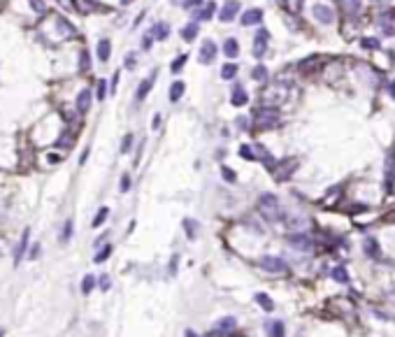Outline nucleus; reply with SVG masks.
I'll use <instances>...</instances> for the list:
<instances>
[{"label":"nucleus","instance_id":"nucleus-1","mask_svg":"<svg viewBox=\"0 0 395 337\" xmlns=\"http://www.w3.org/2000/svg\"><path fill=\"white\" fill-rule=\"evenodd\" d=\"M258 212L263 214V219H268V221H279L282 219V205L277 200V196L272 193H263L258 198Z\"/></svg>","mask_w":395,"mask_h":337},{"label":"nucleus","instance_id":"nucleus-2","mask_svg":"<svg viewBox=\"0 0 395 337\" xmlns=\"http://www.w3.org/2000/svg\"><path fill=\"white\" fill-rule=\"evenodd\" d=\"M254 126L258 130H270L279 126V112L277 107H258L254 112Z\"/></svg>","mask_w":395,"mask_h":337},{"label":"nucleus","instance_id":"nucleus-3","mask_svg":"<svg viewBox=\"0 0 395 337\" xmlns=\"http://www.w3.org/2000/svg\"><path fill=\"white\" fill-rule=\"evenodd\" d=\"M295 168H298V158H284L282 163H277L272 172H275V177L279 182H286L288 177L295 172Z\"/></svg>","mask_w":395,"mask_h":337},{"label":"nucleus","instance_id":"nucleus-4","mask_svg":"<svg viewBox=\"0 0 395 337\" xmlns=\"http://www.w3.org/2000/svg\"><path fill=\"white\" fill-rule=\"evenodd\" d=\"M312 14H314V19L319 21V23H323V26H328V23L335 21V9L328 5H321V2L312 7Z\"/></svg>","mask_w":395,"mask_h":337},{"label":"nucleus","instance_id":"nucleus-5","mask_svg":"<svg viewBox=\"0 0 395 337\" xmlns=\"http://www.w3.org/2000/svg\"><path fill=\"white\" fill-rule=\"evenodd\" d=\"M268 42H270V33L265 30V28H261L254 37V56L256 58H263V56H265V51H268Z\"/></svg>","mask_w":395,"mask_h":337},{"label":"nucleus","instance_id":"nucleus-6","mask_svg":"<svg viewBox=\"0 0 395 337\" xmlns=\"http://www.w3.org/2000/svg\"><path fill=\"white\" fill-rule=\"evenodd\" d=\"M258 265H261L265 272H286V263H284L279 256H263L261 261H258Z\"/></svg>","mask_w":395,"mask_h":337},{"label":"nucleus","instance_id":"nucleus-7","mask_svg":"<svg viewBox=\"0 0 395 337\" xmlns=\"http://www.w3.org/2000/svg\"><path fill=\"white\" fill-rule=\"evenodd\" d=\"M216 58V44L212 40H205L200 47V56H198V61L202 63V65H209V63H214Z\"/></svg>","mask_w":395,"mask_h":337},{"label":"nucleus","instance_id":"nucleus-8","mask_svg":"<svg viewBox=\"0 0 395 337\" xmlns=\"http://www.w3.org/2000/svg\"><path fill=\"white\" fill-rule=\"evenodd\" d=\"M261 21H263V9L261 7H251V9H247V12H242L240 23L242 26H258Z\"/></svg>","mask_w":395,"mask_h":337},{"label":"nucleus","instance_id":"nucleus-9","mask_svg":"<svg viewBox=\"0 0 395 337\" xmlns=\"http://www.w3.org/2000/svg\"><path fill=\"white\" fill-rule=\"evenodd\" d=\"M237 12H240V2H237V0H228L226 5L219 9V19H221L223 23H228V21H233L235 16H237Z\"/></svg>","mask_w":395,"mask_h":337},{"label":"nucleus","instance_id":"nucleus-10","mask_svg":"<svg viewBox=\"0 0 395 337\" xmlns=\"http://www.w3.org/2000/svg\"><path fill=\"white\" fill-rule=\"evenodd\" d=\"M154 84H156V70L151 74H149L147 79H142L140 81V86H137V93H135V98H137V102H142L144 98L149 95V91L154 88Z\"/></svg>","mask_w":395,"mask_h":337},{"label":"nucleus","instance_id":"nucleus-11","mask_svg":"<svg viewBox=\"0 0 395 337\" xmlns=\"http://www.w3.org/2000/svg\"><path fill=\"white\" fill-rule=\"evenodd\" d=\"M91 100H93V95H91V91H88V88L79 91L77 100H74V107H77V112H79V114H86L88 107H91Z\"/></svg>","mask_w":395,"mask_h":337},{"label":"nucleus","instance_id":"nucleus-12","mask_svg":"<svg viewBox=\"0 0 395 337\" xmlns=\"http://www.w3.org/2000/svg\"><path fill=\"white\" fill-rule=\"evenodd\" d=\"M149 35H151L154 40H165V37L170 35V23H168V21H158V23H154V26H151Z\"/></svg>","mask_w":395,"mask_h":337},{"label":"nucleus","instance_id":"nucleus-13","mask_svg":"<svg viewBox=\"0 0 395 337\" xmlns=\"http://www.w3.org/2000/svg\"><path fill=\"white\" fill-rule=\"evenodd\" d=\"M28 237H30V230H23V235H21V242L16 244V249H14V265L21 263V258H23V254H26L28 249Z\"/></svg>","mask_w":395,"mask_h":337},{"label":"nucleus","instance_id":"nucleus-14","mask_svg":"<svg viewBox=\"0 0 395 337\" xmlns=\"http://www.w3.org/2000/svg\"><path fill=\"white\" fill-rule=\"evenodd\" d=\"M288 244H291L293 249H300V251L312 249V240H309L307 235H291L288 237Z\"/></svg>","mask_w":395,"mask_h":337},{"label":"nucleus","instance_id":"nucleus-15","mask_svg":"<svg viewBox=\"0 0 395 337\" xmlns=\"http://www.w3.org/2000/svg\"><path fill=\"white\" fill-rule=\"evenodd\" d=\"M230 102H233L235 107H244V105L249 102V93L240 86V84H237V86L233 88V98H230Z\"/></svg>","mask_w":395,"mask_h":337},{"label":"nucleus","instance_id":"nucleus-16","mask_svg":"<svg viewBox=\"0 0 395 337\" xmlns=\"http://www.w3.org/2000/svg\"><path fill=\"white\" fill-rule=\"evenodd\" d=\"M109 54H112V42L109 40H100L98 44H95V56H98V61H107Z\"/></svg>","mask_w":395,"mask_h":337},{"label":"nucleus","instance_id":"nucleus-17","mask_svg":"<svg viewBox=\"0 0 395 337\" xmlns=\"http://www.w3.org/2000/svg\"><path fill=\"white\" fill-rule=\"evenodd\" d=\"M214 12H216V2H207L205 7H200V9L195 12V21H209L214 16Z\"/></svg>","mask_w":395,"mask_h":337},{"label":"nucleus","instance_id":"nucleus-18","mask_svg":"<svg viewBox=\"0 0 395 337\" xmlns=\"http://www.w3.org/2000/svg\"><path fill=\"white\" fill-rule=\"evenodd\" d=\"M184 91H186V86H184V81H172L170 84V88H168V98H170V102H177L184 95Z\"/></svg>","mask_w":395,"mask_h":337},{"label":"nucleus","instance_id":"nucleus-19","mask_svg":"<svg viewBox=\"0 0 395 337\" xmlns=\"http://www.w3.org/2000/svg\"><path fill=\"white\" fill-rule=\"evenodd\" d=\"M223 54H226V58H237V54H240V44H237L235 37H228V40L223 42Z\"/></svg>","mask_w":395,"mask_h":337},{"label":"nucleus","instance_id":"nucleus-20","mask_svg":"<svg viewBox=\"0 0 395 337\" xmlns=\"http://www.w3.org/2000/svg\"><path fill=\"white\" fill-rule=\"evenodd\" d=\"M195 35H198V21H191V23H186V26L181 28V40L184 42L195 40Z\"/></svg>","mask_w":395,"mask_h":337},{"label":"nucleus","instance_id":"nucleus-21","mask_svg":"<svg viewBox=\"0 0 395 337\" xmlns=\"http://www.w3.org/2000/svg\"><path fill=\"white\" fill-rule=\"evenodd\" d=\"M235 326H237V321H235L233 317H226V319H221V321L216 324V333H221V335H226V333H233Z\"/></svg>","mask_w":395,"mask_h":337},{"label":"nucleus","instance_id":"nucleus-22","mask_svg":"<svg viewBox=\"0 0 395 337\" xmlns=\"http://www.w3.org/2000/svg\"><path fill=\"white\" fill-rule=\"evenodd\" d=\"M72 7L79 14H91L95 9V2L93 0H72Z\"/></svg>","mask_w":395,"mask_h":337},{"label":"nucleus","instance_id":"nucleus-23","mask_svg":"<svg viewBox=\"0 0 395 337\" xmlns=\"http://www.w3.org/2000/svg\"><path fill=\"white\" fill-rule=\"evenodd\" d=\"M340 2H342V9H344L347 16H356V14L361 12V2H358V0H340Z\"/></svg>","mask_w":395,"mask_h":337},{"label":"nucleus","instance_id":"nucleus-24","mask_svg":"<svg viewBox=\"0 0 395 337\" xmlns=\"http://www.w3.org/2000/svg\"><path fill=\"white\" fill-rule=\"evenodd\" d=\"M251 77H254L256 81H268V67L263 65V63H258V65L251 70Z\"/></svg>","mask_w":395,"mask_h":337},{"label":"nucleus","instance_id":"nucleus-25","mask_svg":"<svg viewBox=\"0 0 395 337\" xmlns=\"http://www.w3.org/2000/svg\"><path fill=\"white\" fill-rule=\"evenodd\" d=\"M107 216H109V209H107V207H100V209H98V214L93 216L91 226H93V228H100L102 223H105V219H107Z\"/></svg>","mask_w":395,"mask_h":337},{"label":"nucleus","instance_id":"nucleus-26","mask_svg":"<svg viewBox=\"0 0 395 337\" xmlns=\"http://www.w3.org/2000/svg\"><path fill=\"white\" fill-rule=\"evenodd\" d=\"M256 303L261 305V307H263L265 312H272V310H275V303H272V300H270V298L265 296V293H256Z\"/></svg>","mask_w":395,"mask_h":337},{"label":"nucleus","instance_id":"nucleus-27","mask_svg":"<svg viewBox=\"0 0 395 337\" xmlns=\"http://www.w3.org/2000/svg\"><path fill=\"white\" fill-rule=\"evenodd\" d=\"M316 65H319V56H309L307 61L300 63V70H302V72H314Z\"/></svg>","mask_w":395,"mask_h":337},{"label":"nucleus","instance_id":"nucleus-28","mask_svg":"<svg viewBox=\"0 0 395 337\" xmlns=\"http://www.w3.org/2000/svg\"><path fill=\"white\" fill-rule=\"evenodd\" d=\"M268 331H270V337H284V324L282 321H270Z\"/></svg>","mask_w":395,"mask_h":337},{"label":"nucleus","instance_id":"nucleus-29","mask_svg":"<svg viewBox=\"0 0 395 337\" xmlns=\"http://www.w3.org/2000/svg\"><path fill=\"white\" fill-rule=\"evenodd\" d=\"M221 77L223 79H235V77H237V65H235V63H226V65L221 67Z\"/></svg>","mask_w":395,"mask_h":337},{"label":"nucleus","instance_id":"nucleus-30","mask_svg":"<svg viewBox=\"0 0 395 337\" xmlns=\"http://www.w3.org/2000/svg\"><path fill=\"white\" fill-rule=\"evenodd\" d=\"M330 275H333V279H335V282H340V284H347V282H349V272H347L344 268H342V265L333 270Z\"/></svg>","mask_w":395,"mask_h":337},{"label":"nucleus","instance_id":"nucleus-31","mask_svg":"<svg viewBox=\"0 0 395 337\" xmlns=\"http://www.w3.org/2000/svg\"><path fill=\"white\" fill-rule=\"evenodd\" d=\"M93 286H95V277L93 275H86V277H84V282H81V293H84V296H88V293L93 291Z\"/></svg>","mask_w":395,"mask_h":337},{"label":"nucleus","instance_id":"nucleus-32","mask_svg":"<svg viewBox=\"0 0 395 337\" xmlns=\"http://www.w3.org/2000/svg\"><path fill=\"white\" fill-rule=\"evenodd\" d=\"M363 249H365V254H368V256H377V254H379V247H377V242L372 240V237H368V240H365Z\"/></svg>","mask_w":395,"mask_h":337},{"label":"nucleus","instance_id":"nucleus-33","mask_svg":"<svg viewBox=\"0 0 395 337\" xmlns=\"http://www.w3.org/2000/svg\"><path fill=\"white\" fill-rule=\"evenodd\" d=\"M56 28H60V30H63L65 35H74V28L70 26V23H67V19H63V16H58V19H56Z\"/></svg>","mask_w":395,"mask_h":337},{"label":"nucleus","instance_id":"nucleus-34","mask_svg":"<svg viewBox=\"0 0 395 337\" xmlns=\"http://www.w3.org/2000/svg\"><path fill=\"white\" fill-rule=\"evenodd\" d=\"M184 230H186L188 237H195V233H198V223H195L193 219H184Z\"/></svg>","mask_w":395,"mask_h":337},{"label":"nucleus","instance_id":"nucleus-35","mask_svg":"<svg viewBox=\"0 0 395 337\" xmlns=\"http://www.w3.org/2000/svg\"><path fill=\"white\" fill-rule=\"evenodd\" d=\"M133 142H135L133 133H128L126 137H123V142H121V154H128V151H130V147H133Z\"/></svg>","mask_w":395,"mask_h":337},{"label":"nucleus","instance_id":"nucleus-36","mask_svg":"<svg viewBox=\"0 0 395 337\" xmlns=\"http://www.w3.org/2000/svg\"><path fill=\"white\" fill-rule=\"evenodd\" d=\"M109 254H112V247H102L100 251H98V254H95V263H105V261H107V256Z\"/></svg>","mask_w":395,"mask_h":337},{"label":"nucleus","instance_id":"nucleus-37","mask_svg":"<svg viewBox=\"0 0 395 337\" xmlns=\"http://www.w3.org/2000/svg\"><path fill=\"white\" fill-rule=\"evenodd\" d=\"M240 156H242V158H247V161H254V158H256L254 149L249 147V144H242V147H240Z\"/></svg>","mask_w":395,"mask_h":337},{"label":"nucleus","instance_id":"nucleus-38","mask_svg":"<svg viewBox=\"0 0 395 337\" xmlns=\"http://www.w3.org/2000/svg\"><path fill=\"white\" fill-rule=\"evenodd\" d=\"M186 61H188V56H184V54L177 56V61H174L172 65H170V70H172V72H179V70L184 67V63H186Z\"/></svg>","mask_w":395,"mask_h":337},{"label":"nucleus","instance_id":"nucleus-39","mask_svg":"<svg viewBox=\"0 0 395 337\" xmlns=\"http://www.w3.org/2000/svg\"><path fill=\"white\" fill-rule=\"evenodd\" d=\"M88 65H91V58H88V51L84 49V51H81V58H79V70L84 72V70H88Z\"/></svg>","mask_w":395,"mask_h":337},{"label":"nucleus","instance_id":"nucleus-40","mask_svg":"<svg viewBox=\"0 0 395 337\" xmlns=\"http://www.w3.org/2000/svg\"><path fill=\"white\" fill-rule=\"evenodd\" d=\"M95 98H98V100H105V98H107V84H105V81H98V95H95Z\"/></svg>","mask_w":395,"mask_h":337},{"label":"nucleus","instance_id":"nucleus-41","mask_svg":"<svg viewBox=\"0 0 395 337\" xmlns=\"http://www.w3.org/2000/svg\"><path fill=\"white\" fill-rule=\"evenodd\" d=\"M365 49H379V42H377V37H365V40L361 42Z\"/></svg>","mask_w":395,"mask_h":337},{"label":"nucleus","instance_id":"nucleus-42","mask_svg":"<svg viewBox=\"0 0 395 337\" xmlns=\"http://www.w3.org/2000/svg\"><path fill=\"white\" fill-rule=\"evenodd\" d=\"M30 7H33L35 12H40V14H44V12H47V5H44L42 0H30Z\"/></svg>","mask_w":395,"mask_h":337},{"label":"nucleus","instance_id":"nucleus-43","mask_svg":"<svg viewBox=\"0 0 395 337\" xmlns=\"http://www.w3.org/2000/svg\"><path fill=\"white\" fill-rule=\"evenodd\" d=\"M123 65H126L128 70H133V67L137 65V58H135V54H126V61H123Z\"/></svg>","mask_w":395,"mask_h":337},{"label":"nucleus","instance_id":"nucleus-44","mask_svg":"<svg viewBox=\"0 0 395 337\" xmlns=\"http://www.w3.org/2000/svg\"><path fill=\"white\" fill-rule=\"evenodd\" d=\"M221 175H223V179H228V182H235V179H237V177H235V172L230 168H226V165H223L221 168Z\"/></svg>","mask_w":395,"mask_h":337},{"label":"nucleus","instance_id":"nucleus-45","mask_svg":"<svg viewBox=\"0 0 395 337\" xmlns=\"http://www.w3.org/2000/svg\"><path fill=\"white\" fill-rule=\"evenodd\" d=\"M202 0H184V2H181V7H184V9H195V7L200 5Z\"/></svg>","mask_w":395,"mask_h":337},{"label":"nucleus","instance_id":"nucleus-46","mask_svg":"<svg viewBox=\"0 0 395 337\" xmlns=\"http://www.w3.org/2000/svg\"><path fill=\"white\" fill-rule=\"evenodd\" d=\"M70 235H72V221H67L65 228H63V242H67V240H70Z\"/></svg>","mask_w":395,"mask_h":337},{"label":"nucleus","instance_id":"nucleus-47","mask_svg":"<svg viewBox=\"0 0 395 337\" xmlns=\"http://www.w3.org/2000/svg\"><path fill=\"white\" fill-rule=\"evenodd\" d=\"M128 189H130V175H123V177H121V191L126 193Z\"/></svg>","mask_w":395,"mask_h":337},{"label":"nucleus","instance_id":"nucleus-48","mask_svg":"<svg viewBox=\"0 0 395 337\" xmlns=\"http://www.w3.org/2000/svg\"><path fill=\"white\" fill-rule=\"evenodd\" d=\"M151 42H154V37L147 33L144 37H142V49H149V47H151Z\"/></svg>","mask_w":395,"mask_h":337},{"label":"nucleus","instance_id":"nucleus-49","mask_svg":"<svg viewBox=\"0 0 395 337\" xmlns=\"http://www.w3.org/2000/svg\"><path fill=\"white\" fill-rule=\"evenodd\" d=\"M100 289H102V291H107V289H109V277H107V275H102V277H100Z\"/></svg>","mask_w":395,"mask_h":337},{"label":"nucleus","instance_id":"nucleus-50","mask_svg":"<svg viewBox=\"0 0 395 337\" xmlns=\"http://www.w3.org/2000/svg\"><path fill=\"white\" fill-rule=\"evenodd\" d=\"M116 86H119V72H114L112 81H109V88H112V91H116Z\"/></svg>","mask_w":395,"mask_h":337},{"label":"nucleus","instance_id":"nucleus-51","mask_svg":"<svg viewBox=\"0 0 395 337\" xmlns=\"http://www.w3.org/2000/svg\"><path fill=\"white\" fill-rule=\"evenodd\" d=\"M170 275H177V256H172V263H170Z\"/></svg>","mask_w":395,"mask_h":337},{"label":"nucleus","instance_id":"nucleus-52","mask_svg":"<svg viewBox=\"0 0 395 337\" xmlns=\"http://www.w3.org/2000/svg\"><path fill=\"white\" fill-rule=\"evenodd\" d=\"M40 247H33V251H30V258H37V256H40Z\"/></svg>","mask_w":395,"mask_h":337},{"label":"nucleus","instance_id":"nucleus-53","mask_svg":"<svg viewBox=\"0 0 395 337\" xmlns=\"http://www.w3.org/2000/svg\"><path fill=\"white\" fill-rule=\"evenodd\" d=\"M237 126H240V128H247V126H249L247 119H242V116H240V119H237Z\"/></svg>","mask_w":395,"mask_h":337},{"label":"nucleus","instance_id":"nucleus-54","mask_svg":"<svg viewBox=\"0 0 395 337\" xmlns=\"http://www.w3.org/2000/svg\"><path fill=\"white\" fill-rule=\"evenodd\" d=\"M184 337H198V335H195L193 331H186V335H184Z\"/></svg>","mask_w":395,"mask_h":337},{"label":"nucleus","instance_id":"nucleus-55","mask_svg":"<svg viewBox=\"0 0 395 337\" xmlns=\"http://www.w3.org/2000/svg\"><path fill=\"white\" fill-rule=\"evenodd\" d=\"M130 2H133V0H121V5H130Z\"/></svg>","mask_w":395,"mask_h":337},{"label":"nucleus","instance_id":"nucleus-56","mask_svg":"<svg viewBox=\"0 0 395 337\" xmlns=\"http://www.w3.org/2000/svg\"><path fill=\"white\" fill-rule=\"evenodd\" d=\"M2 335H5V331H2V328H0V337H2Z\"/></svg>","mask_w":395,"mask_h":337},{"label":"nucleus","instance_id":"nucleus-57","mask_svg":"<svg viewBox=\"0 0 395 337\" xmlns=\"http://www.w3.org/2000/svg\"><path fill=\"white\" fill-rule=\"evenodd\" d=\"M275 2H284V0H275Z\"/></svg>","mask_w":395,"mask_h":337}]
</instances>
